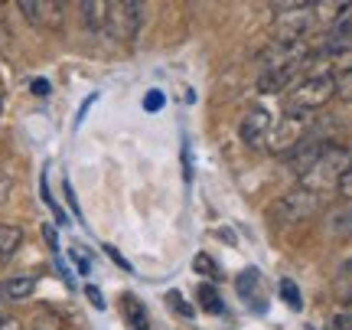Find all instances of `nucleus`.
Returning <instances> with one entry per match:
<instances>
[{
  "instance_id": "1",
  "label": "nucleus",
  "mask_w": 352,
  "mask_h": 330,
  "mask_svg": "<svg viewBox=\"0 0 352 330\" xmlns=\"http://www.w3.org/2000/svg\"><path fill=\"white\" fill-rule=\"evenodd\" d=\"M323 206V193L307 190V187H294L290 193H284L271 209H267V219L274 226H297V223H307L314 219Z\"/></svg>"
},
{
  "instance_id": "2",
  "label": "nucleus",
  "mask_w": 352,
  "mask_h": 330,
  "mask_svg": "<svg viewBox=\"0 0 352 330\" xmlns=\"http://www.w3.org/2000/svg\"><path fill=\"white\" fill-rule=\"evenodd\" d=\"M310 127H314V114L287 108L277 121H271V134H267V144H264V147L271 154H294L303 141H307Z\"/></svg>"
},
{
  "instance_id": "3",
  "label": "nucleus",
  "mask_w": 352,
  "mask_h": 330,
  "mask_svg": "<svg viewBox=\"0 0 352 330\" xmlns=\"http://www.w3.org/2000/svg\"><path fill=\"white\" fill-rule=\"evenodd\" d=\"M274 43H307L316 23L314 3H274Z\"/></svg>"
},
{
  "instance_id": "4",
  "label": "nucleus",
  "mask_w": 352,
  "mask_h": 330,
  "mask_svg": "<svg viewBox=\"0 0 352 330\" xmlns=\"http://www.w3.org/2000/svg\"><path fill=\"white\" fill-rule=\"evenodd\" d=\"M352 164V154L342 151V147H333V144H327L323 147V154L314 161V167L303 174V183L300 187H307V190H316L323 193L327 187H336L340 183V177L346 174V167Z\"/></svg>"
},
{
  "instance_id": "5",
  "label": "nucleus",
  "mask_w": 352,
  "mask_h": 330,
  "mask_svg": "<svg viewBox=\"0 0 352 330\" xmlns=\"http://www.w3.org/2000/svg\"><path fill=\"white\" fill-rule=\"evenodd\" d=\"M329 99H336V79L327 76H303L287 95V108H297V112H310L323 108Z\"/></svg>"
},
{
  "instance_id": "6",
  "label": "nucleus",
  "mask_w": 352,
  "mask_h": 330,
  "mask_svg": "<svg viewBox=\"0 0 352 330\" xmlns=\"http://www.w3.org/2000/svg\"><path fill=\"white\" fill-rule=\"evenodd\" d=\"M144 26V7L134 0H121V3H108V23H104V37L114 43H134Z\"/></svg>"
},
{
  "instance_id": "7",
  "label": "nucleus",
  "mask_w": 352,
  "mask_h": 330,
  "mask_svg": "<svg viewBox=\"0 0 352 330\" xmlns=\"http://www.w3.org/2000/svg\"><path fill=\"white\" fill-rule=\"evenodd\" d=\"M16 7L26 17V23L39 26V30L56 33L65 23V3H56V0H20Z\"/></svg>"
},
{
  "instance_id": "8",
  "label": "nucleus",
  "mask_w": 352,
  "mask_h": 330,
  "mask_svg": "<svg viewBox=\"0 0 352 330\" xmlns=\"http://www.w3.org/2000/svg\"><path fill=\"white\" fill-rule=\"evenodd\" d=\"M267 134H271V112L267 108H252V112L241 118L239 138L245 147H264Z\"/></svg>"
},
{
  "instance_id": "9",
  "label": "nucleus",
  "mask_w": 352,
  "mask_h": 330,
  "mask_svg": "<svg viewBox=\"0 0 352 330\" xmlns=\"http://www.w3.org/2000/svg\"><path fill=\"white\" fill-rule=\"evenodd\" d=\"M307 63V59H303ZM303 63H294V65H280V69H267L258 76V92L261 95H280L284 89H290V82L303 72Z\"/></svg>"
},
{
  "instance_id": "10",
  "label": "nucleus",
  "mask_w": 352,
  "mask_h": 330,
  "mask_svg": "<svg viewBox=\"0 0 352 330\" xmlns=\"http://www.w3.org/2000/svg\"><path fill=\"white\" fill-rule=\"evenodd\" d=\"M78 10H82V23H85L88 33L104 37V23H108V3H101V0H85Z\"/></svg>"
},
{
  "instance_id": "11",
  "label": "nucleus",
  "mask_w": 352,
  "mask_h": 330,
  "mask_svg": "<svg viewBox=\"0 0 352 330\" xmlns=\"http://www.w3.org/2000/svg\"><path fill=\"white\" fill-rule=\"evenodd\" d=\"M36 275H20V278H10L7 285H3V298L7 301H23V298H30V294L36 291Z\"/></svg>"
},
{
  "instance_id": "12",
  "label": "nucleus",
  "mask_w": 352,
  "mask_h": 330,
  "mask_svg": "<svg viewBox=\"0 0 352 330\" xmlns=\"http://www.w3.org/2000/svg\"><path fill=\"white\" fill-rule=\"evenodd\" d=\"M20 242H23V229L13 226V223H0V258L10 262L13 252L20 249Z\"/></svg>"
},
{
  "instance_id": "13",
  "label": "nucleus",
  "mask_w": 352,
  "mask_h": 330,
  "mask_svg": "<svg viewBox=\"0 0 352 330\" xmlns=\"http://www.w3.org/2000/svg\"><path fill=\"white\" fill-rule=\"evenodd\" d=\"M124 318H127V324H131V330H151L147 307L140 305L134 294H124Z\"/></svg>"
},
{
  "instance_id": "14",
  "label": "nucleus",
  "mask_w": 352,
  "mask_h": 330,
  "mask_svg": "<svg viewBox=\"0 0 352 330\" xmlns=\"http://www.w3.org/2000/svg\"><path fill=\"white\" fill-rule=\"evenodd\" d=\"M196 298H199L202 311H209V314H222V298L215 294L212 285H199V291H196Z\"/></svg>"
},
{
  "instance_id": "15",
  "label": "nucleus",
  "mask_w": 352,
  "mask_h": 330,
  "mask_svg": "<svg viewBox=\"0 0 352 330\" xmlns=\"http://www.w3.org/2000/svg\"><path fill=\"white\" fill-rule=\"evenodd\" d=\"M192 268H196V275L199 278H209V281H219V265L212 262V255L199 252L196 258H192Z\"/></svg>"
},
{
  "instance_id": "16",
  "label": "nucleus",
  "mask_w": 352,
  "mask_h": 330,
  "mask_svg": "<svg viewBox=\"0 0 352 330\" xmlns=\"http://www.w3.org/2000/svg\"><path fill=\"white\" fill-rule=\"evenodd\" d=\"M258 288H261V281H258V271H245L239 278V294L245 298V301H252V294H258ZM261 298V294H258ZM264 301V298H261Z\"/></svg>"
},
{
  "instance_id": "17",
  "label": "nucleus",
  "mask_w": 352,
  "mask_h": 330,
  "mask_svg": "<svg viewBox=\"0 0 352 330\" xmlns=\"http://www.w3.org/2000/svg\"><path fill=\"white\" fill-rule=\"evenodd\" d=\"M280 298H284V301H287V305L294 307V311H300V307H303V298H300V291H297V285H294V281H290V278H284V281H280Z\"/></svg>"
},
{
  "instance_id": "18",
  "label": "nucleus",
  "mask_w": 352,
  "mask_h": 330,
  "mask_svg": "<svg viewBox=\"0 0 352 330\" xmlns=\"http://www.w3.org/2000/svg\"><path fill=\"white\" fill-rule=\"evenodd\" d=\"M336 99H342V102H352V65L342 72L340 79H336Z\"/></svg>"
},
{
  "instance_id": "19",
  "label": "nucleus",
  "mask_w": 352,
  "mask_h": 330,
  "mask_svg": "<svg viewBox=\"0 0 352 330\" xmlns=\"http://www.w3.org/2000/svg\"><path fill=\"white\" fill-rule=\"evenodd\" d=\"M166 301H170V307H173L176 314H183V318H192V314H196V311L186 305V298H183L179 291H170V294H166Z\"/></svg>"
},
{
  "instance_id": "20",
  "label": "nucleus",
  "mask_w": 352,
  "mask_h": 330,
  "mask_svg": "<svg viewBox=\"0 0 352 330\" xmlns=\"http://www.w3.org/2000/svg\"><path fill=\"white\" fill-rule=\"evenodd\" d=\"M33 330H63V320L56 318V314H43V318H36Z\"/></svg>"
},
{
  "instance_id": "21",
  "label": "nucleus",
  "mask_w": 352,
  "mask_h": 330,
  "mask_svg": "<svg viewBox=\"0 0 352 330\" xmlns=\"http://www.w3.org/2000/svg\"><path fill=\"white\" fill-rule=\"evenodd\" d=\"M336 190H340L342 200H352V164L346 167V174H342L340 183H336Z\"/></svg>"
},
{
  "instance_id": "22",
  "label": "nucleus",
  "mask_w": 352,
  "mask_h": 330,
  "mask_svg": "<svg viewBox=\"0 0 352 330\" xmlns=\"http://www.w3.org/2000/svg\"><path fill=\"white\" fill-rule=\"evenodd\" d=\"M85 294H88V301L98 307V311H104V307H108V305H104V294H101L95 285H85Z\"/></svg>"
},
{
  "instance_id": "23",
  "label": "nucleus",
  "mask_w": 352,
  "mask_h": 330,
  "mask_svg": "<svg viewBox=\"0 0 352 330\" xmlns=\"http://www.w3.org/2000/svg\"><path fill=\"white\" fill-rule=\"evenodd\" d=\"M336 232H340V236H352V209L336 219Z\"/></svg>"
},
{
  "instance_id": "24",
  "label": "nucleus",
  "mask_w": 352,
  "mask_h": 330,
  "mask_svg": "<svg viewBox=\"0 0 352 330\" xmlns=\"http://www.w3.org/2000/svg\"><path fill=\"white\" fill-rule=\"evenodd\" d=\"M10 187H13V180H10V174H0V206L10 200Z\"/></svg>"
},
{
  "instance_id": "25",
  "label": "nucleus",
  "mask_w": 352,
  "mask_h": 330,
  "mask_svg": "<svg viewBox=\"0 0 352 330\" xmlns=\"http://www.w3.org/2000/svg\"><path fill=\"white\" fill-rule=\"evenodd\" d=\"M329 327H333V330H352V314H336Z\"/></svg>"
},
{
  "instance_id": "26",
  "label": "nucleus",
  "mask_w": 352,
  "mask_h": 330,
  "mask_svg": "<svg viewBox=\"0 0 352 330\" xmlns=\"http://www.w3.org/2000/svg\"><path fill=\"white\" fill-rule=\"evenodd\" d=\"M104 252H108V258H111L114 265H121V268H124V271H131V265H127V262H124V255L118 252V249H111V245H104Z\"/></svg>"
},
{
  "instance_id": "27",
  "label": "nucleus",
  "mask_w": 352,
  "mask_h": 330,
  "mask_svg": "<svg viewBox=\"0 0 352 330\" xmlns=\"http://www.w3.org/2000/svg\"><path fill=\"white\" fill-rule=\"evenodd\" d=\"M30 89L36 92L39 99H46V95H50V82H46V79H33V82H30Z\"/></svg>"
},
{
  "instance_id": "28",
  "label": "nucleus",
  "mask_w": 352,
  "mask_h": 330,
  "mask_svg": "<svg viewBox=\"0 0 352 330\" xmlns=\"http://www.w3.org/2000/svg\"><path fill=\"white\" fill-rule=\"evenodd\" d=\"M69 258H72V262H76L78 265V271H82V275H88V258H82V255H78V249H69Z\"/></svg>"
},
{
  "instance_id": "29",
  "label": "nucleus",
  "mask_w": 352,
  "mask_h": 330,
  "mask_svg": "<svg viewBox=\"0 0 352 330\" xmlns=\"http://www.w3.org/2000/svg\"><path fill=\"white\" fill-rule=\"evenodd\" d=\"M160 105H164V95H160V92H151V99L144 102V108H151V112H157Z\"/></svg>"
},
{
  "instance_id": "30",
  "label": "nucleus",
  "mask_w": 352,
  "mask_h": 330,
  "mask_svg": "<svg viewBox=\"0 0 352 330\" xmlns=\"http://www.w3.org/2000/svg\"><path fill=\"white\" fill-rule=\"evenodd\" d=\"M0 330H23V324H20L16 318H10V314H7V318L0 320Z\"/></svg>"
},
{
  "instance_id": "31",
  "label": "nucleus",
  "mask_w": 352,
  "mask_h": 330,
  "mask_svg": "<svg viewBox=\"0 0 352 330\" xmlns=\"http://www.w3.org/2000/svg\"><path fill=\"white\" fill-rule=\"evenodd\" d=\"M63 190H65V200H69V206H72V213L78 216V203H76V193H72V183H69V180H65Z\"/></svg>"
},
{
  "instance_id": "32",
  "label": "nucleus",
  "mask_w": 352,
  "mask_h": 330,
  "mask_svg": "<svg viewBox=\"0 0 352 330\" xmlns=\"http://www.w3.org/2000/svg\"><path fill=\"white\" fill-rule=\"evenodd\" d=\"M43 232H46V242L52 245V252H59V239H56V232H52V226H43Z\"/></svg>"
},
{
  "instance_id": "33",
  "label": "nucleus",
  "mask_w": 352,
  "mask_h": 330,
  "mask_svg": "<svg viewBox=\"0 0 352 330\" xmlns=\"http://www.w3.org/2000/svg\"><path fill=\"white\" fill-rule=\"evenodd\" d=\"M10 46V30L3 26V20H0V50H7Z\"/></svg>"
},
{
  "instance_id": "34",
  "label": "nucleus",
  "mask_w": 352,
  "mask_h": 330,
  "mask_svg": "<svg viewBox=\"0 0 352 330\" xmlns=\"http://www.w3.org/2000/svg\"><path fill=\"white\" fill-rule=\"evenodd\" d=\"M7 318V298H0V320Z\"/></svg>"
},
{
  "instance_id": "35",
  "label": "nucleus",
  "mask_w": 352,
  "mask_h": 330,
  "mask_svg": "<svg viewBox=\"0 0 352 330\" xmlns=\"http://www.w3.org/2000/svg\"><path fill=\"white\" fill-rule=\"evenodd\" d=\"M0 112H3V95H0Z\"/></svg>"
},
{
  "instance_id": "36",
  "label": "nucleus",
  "mask_w": 352,
  "mask_h": 330,
  "mask_svg": "<svg viewBox=\"0 0 352 330\" xmlns=\"http://www.w3.org/2000/svg\"><path fill=\"white\" fill-rule=\"evenodd\" d=\"M0 298H3V285H0Z\"/></svg>"
},
{
  "instance_id": "37",
  "label": "nucleus",
  "mask_w": 352,
  "mask_h": 330,
  "mask_svg": "<svg viewBox=\"0 0 352 330\" xmlns=\"http://www.w3.org/2000/svg\"><path fill=\"white\" fill-rule=\"evenodd\" d=\"M346 268H352V262H349V265H346Z\"/></svg>"
}]
</instances>
